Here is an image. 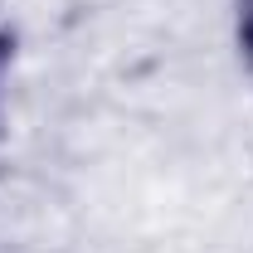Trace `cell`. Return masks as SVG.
<instances>
[{
  "instance_id": "1",
  "label": "cell",
  "mask_w": 253,
  "mask_h": 253,
  "mask_svg": "<svg viewBox=\"0 0 253 253\" xmlns=\"http://www.w3.org/2000/svg\"><path fill=\"white\" fill-rule=\"evenodd\" d=\"M239 54L253 68V0H239Z\"/></svg>"
},
{
  "instance_id": "2",
  "label": "cell",
  "mask_w": 253,
  "mask_h": 253,
  "mask_svg": "<svg viewBox=\"0 0 253 253\" xmlns=\"http://www.w3.org/2000/svg\"><path fill=\"white\" fill-rule=\"evenodd\" d=\"M10 59H15V34L0 30V122H5V68H10Z\"/></svg>"
}]
</instances>
